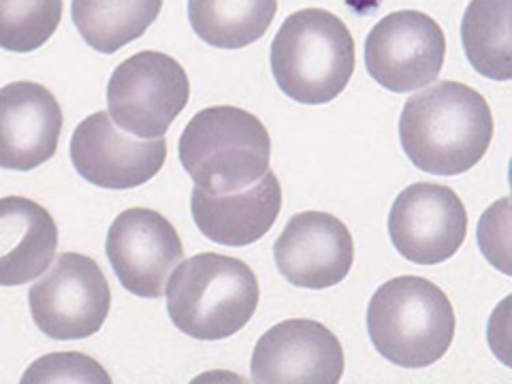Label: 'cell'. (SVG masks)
Segmentation results:
<instances>
[{
	"label": "cell",
	"mask_w": 512,
	"mask_h": 384,
	"mask_svg": "<svg viewBox=\"0 0 512 384\" xmlns=\"http://www.w3.org/2000/svg\"><path fill=\"white\" fill-rule=\"evenodd\" d=\"M278 13V0H188L195 35L218 50H242L259 41Z\"/></svg>",
	"instance_id": "17"
},
{
	"label": "cell",
	"mask_w": 512,
	"mask_h": 384,
	"mask_svg": "<svg viewBox=\"0 0 512 384\" xmlns=\"http://www.w3.org/2000/svg\"><path fill=\"white\" fill-rule=\"evenodd\" d=\"M389 235L395 250L410 263H444L466 242V205L448 186L412 184L399 192L391 207Z\"/></svg>",
	"instance_id": "9"
},
{
	"label": "cell",
	"mask_w": 512,
	"mask_h": 384,
	"mask_svg": "<svg viewBox=\"0 0 512 384\" xmlns=\"http://www.w3.org/2000/svg\"><path fill=\"white\" fill-rule=\"evenodd\" d=\"M56 96L35 82L0 88V169L32 171L50 160L62 133Z\"/></svg>",
	"instance_id": "14"
},
{
	"label": "cell",
	"mask_w": 512,
	"mask_h": 384,
	"mask_svg": "<svg viewBox=\"0 0 512 384\" xmlns=\"http://www.w3.org/2000/svg\"><path fill=\"white\" fill-rule=\"evenodd\" d=\"M71 163L82 178L99 188L128 190L150 182L167 160V139H137L96 111L75 128Z\"/></svg>",
	"instance_id": "11"
},
{
	"label": "cell",
	"mask_w": 512,
	"mask_h": 384,
	"mask_svg": "<svg viewBox=\"0 0 512 384\" xmlns=\"http://www.w3.org/2000/svg\"><path fill=\"white\" fill-rule=\"evenodd\" d=\"M190 99L182 64L160 52H139L111 73L107 84L109 118L141 139L165 137Z\"/></svg>",
	"instance_id": "6"
},
{
	"label": "cell",
	"mask_w": 512,
	"mask_h": 384,
	"mask_svg": "<svg viewBox=\"0 0 512 384\" xmlns=\"http://www.w3.org/2000/svg\"><path fill=\"white\" fill-rule=\"evenodd\" d=\"M493 116L483 94L459 82H440L406 101L399 141L410 163L425 173L461 175L491 146Z\"/></svg>",
	"instance_id": "1"
},
{
	"label": "cell",
	"mask_w": 512,
	"mask_h": 384,
	"mask_svg": "<svg viewBox=\"0 0 512 384\" xmlns=\"http://www.w3.org/2000/svg\"><path fill=\"white\" fill-rule=\"evenodd\" d=\"M280 274L308 291L340 284L355 263V242L346 224L327 212L295 214L276 239Z\"/></svg>",
	"instance_id": "13"
},
{
	"label": "cell",
	"mask_w": 512,
	"mask_h": 384,
	"mask_svg": "<svg viewBox=\"0 0 512 384\" xmlns=\"http://www.w3.org/2000/svg\"><path fill=\"white\" fill-rule=\"evenodd\" d=\"M461 43L480 75L508 82L512 77L510 0H472L461 20Z\"/></svg>",
	"instance_id": "19"
},
{
	"label": "cell",
	"mask_w": 512,
	"mask_h": 384,
	"mask_svg": "<svg viewBox=\"0 0 512 384\" xmlns=\"http://www.w3.org/2000/svg\"><path fill=\"white\" fill-rule=\"evenodd\" d=\"M62 20V0H0V47L28 54L52 39Z\"/></svg>",
	"instance_id": "20"
},
{
	"label": "cell",
	"mask_w": 512,
	"mask_h": 384,
	"mask_svg": "<svg viewBox=\"0 0 512 384\" xmlns=\"http://www.w3.org/2000/svg\"><path fill=\"white\" fill-rule=\"evenodd\" d=\"M105 250L120 284L143 299L163 297L167 278L184 259L178 231L148 207H133L111 222Z\"/></svg>",
	"instance_id": "10"
},
{
	"label": "cell",
	"mask_w": 512,
	"mask_h": 384,
	"mask_svg": "<svg viewBox=\"0 0 512 384\" xmlns=\"http://www.w3.org/2000/svg\"><path fill=\"white\" fill-rule=\"evenodd\" d=\"M24 384H43V382H96L109 384L111 378L94 359L82 355V352H54L32 363L24 378Z\"/></svg>",
	"instance_id": "21"
},
{
	"label": "cell",
	"mask_w": 512,
	"mask_h": 384,
	"mask_svg": "<svg viewBox=\"0 0 512 384\" xmlns=\"http://www.w3.org/2000/svg\"><path fill=\"white\" fill-rule=\"evenodd\" d=\"M30 314L47 338L86 340L101 331L111 308V288L99 263L77 252L60 254L32 284Z\"/></svg>",
	"instance_id": "7"
},
{
	"label": "cell",
	"mask_w": 512,
	"mask_h": 384,
	"mask_svg": "<svg viewBox=\"0 0 512 384\" xmlns=\"http://www.w3.org/2000/svg\"><path fill=\"white\" fill-rule=\"evenodd\" d=\"M446 56L440 24L421 11H393L365 39V69L376 84L404 94L436 82Z\"/></svg>",
	"instance_id": "8"
},
{
	"label": "cell",
	"mask_w": 512,
	"mask_h": 384,
	"mask_svg": "<svg viewBox=\"0 0 512 384\" xmlns=\"http://www.w3.org/2000/svg\"><path fill=\"white\" fill-rule=\"evenodd\" d=\"M455 327V310L442 288L419 276L384 282L367 306L374 348L408 370L438 363L453 344Z\"/></svg>",
	"instance_id": "4"
},
{
	"label": "cell",
	"mask_w": 512,
	"mask_h": 384,
	"mask_svg": "<svg viewBox=\"0 0 512 384\" xmlns=\"http://www.w3.org/2000/svg\"><path fill=\"white\" fill-rule=\"evenodd\" d=\"M271 73L295 103H331L355 73V39L331 11L301 9L288 15L271 43Z\"/></svg>",
	"instance_id": "3"
},
{
	"label": "cell",
	"mask_w": 512,
	"mask_h": 384,
	"mask_svg": "<svg viewBox=\"0 0 512 384\" xmlns=\"http://www.w3.org/2000/svg\"><path fill=\"white\" fill-rule=\"evenodd\" d=\"M190 210L197 229L210 242L244 248L259 242L276 224L282 212V188L271 171L259 182L229 195H205L195 188Z\"/></svg>",
	"instance_id": "15"
},
{
	"label": "cell",
	"mask_w": 512,
	"mask_h": 384,
	"mask_svg": "<svg viewBox=\"0 0 512 384\" xmlns=\"http://www.w3.org/2000/svg\"><path fill=\"white\" fill-rule=\"evenodd\" d=\"M171 323L201 342L242 331L259 308V280L233 256L203 252L173 269L165 288Z\"/></svg>",
	"instance_id": "2"
},
{
	"label": "cell",
	"mask_w": 512,
	"mask_h": 384,
	"mask_svg": "<svg viewBox=\"0 0 512 384\" xmlns=\"http://www.w3.org/2000/svg\"><path fill=\"white\" fill-rule=\"evenodd\" d=\"M180 163L205 195H229L259 182L269 171L271 137L246 109L207 107L180 137Z\"/></svg>",
	"instance_id": "5"
},
{
	"label": "cell",
	"mask_w": 512,
	"mask_h": 384,
	"mask_svg": "<svg viewBox=\"0 0 512 384\" xmlns=\"http://www.w3.org/2000/svg\"><path fill=\"white\" fill-rule=\"evenodd\" d=\"M250 374L256 384H338L344 350L335 333L316 320H284L256 342Z\"/></svg>",
	"instance_id": "12"
},
{
	"label": "cell",
	"mask_w": 512,
	"mask_h": 384,
	"mask_svg": "<svg viewBox=\"0 0 512 384\" xmlns=\"http://www.w3.org/2000/svg\"><path fill=\"white\" fill-rule=\"evenodd\" d=\"M163 0H73L71 18L82 39L101 54H116L146 35Z\"/></svg>",
	"instance_id": "18"
},
{
	"label": "cell",
	"mask_w": 512,
	"mask_h": 384,
	"mask_svg": "<svg viewBox=\"0 0 512 384\" xmlns=\"http://www.w3.org/2000/svg\"><path fill=\"white\" fill-rule=\"evenodd\" d=\"M58 248L52 214L26 197L0 199V286H22L43 276Z\"/></svg>",
	"instance_id": "16"
}]
</instances>
